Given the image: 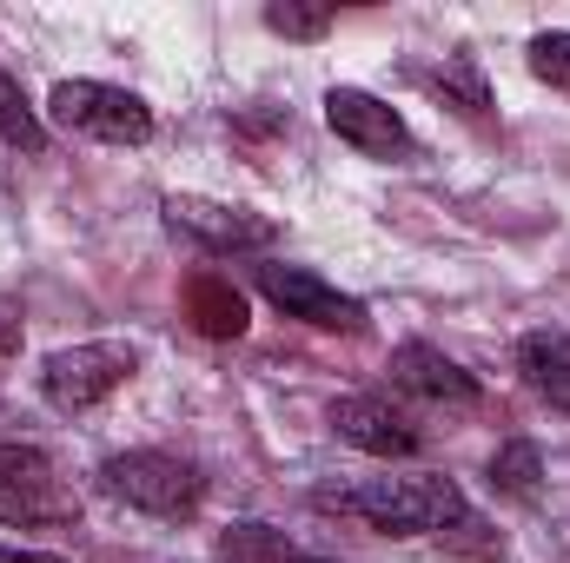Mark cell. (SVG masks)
Instances as JSON below:
<instances>
[{
	"mask_svg": "<svg viewBox=\"0 0 570 563\" xmlns=\"http://www.w3.org/2000/svg\"><path fill=\"white\" fill-rule=\"evenodd\" d=\"M412 80L431 87L444 107H458V113H471V120H484L491 113V93H484V73L464 60V53H444V67H412Z\"/></svg>",
	"mask_w": 570,
	"mask_h": 563,
	"instance_id": "7c38bea8",
	"label": "cell"
},
{
	"mask_svg": "<svg viewBox=\"0 0 570 563\" xmlns=\"http://www.w3.org/2000/svg\"><path fill=\"white\" fill-rule=\"evenodd\" d=\"M13 563H60V557H40V551H13Z\"/></svg>",
	"mask_w": 570,
	"mask_h": 563,
	"instance_id": "ffe728a7",
	"label": "cell"
},
{
	"mask_svg": "<svg viewBox=\"0 0 570 563\" xmlns=\"http://www.w3.org/2000/svg\"><path fill=\"white\" fill-rule=\"evenodd\" d=\"M266 27H273V33H285V40H325L332 13H325V7H298V0H279V7H266Z\"/></svg>",
	"mask_w": 570,
	"mask_h": 563,
	"instance_id": "e0dca14e",
	"label": "cell"
},
{
	"mask_svg": "<svg viewBox=\"0 0 570 563\" xmlns=\"http://www.w3.org/2000/svg\"><path fill=\"white\" fill-rule=\"evenodd\" d=\"M47 113L87 140H107V146H146L153 140V107L127 87H107V80H60L47 93Z\"/></svg>",
	"mask_w": 570,
	"mask_h": 563,
	"instance_id": "5b68a950",
	"label": "cell"
},
{
	"mask_svg": "<svg viewBox=\"0 0 570 563\" xmlns=\"http://www.w3.org/2000/svg\"><path fill=\"white\" fill-rule=\"evenodd\" d=\"M219 551H226V563H332V557H312V551L285 544L273 524H233Z\"/></svg>",
	"mask_w": 570,
	"mask_h": 563,
	"instance_id": "5bb4252c",
	"label": "cell"
},
{
	"mask_svg": "<svg viewBox=\"0 0 570 563\" xmlns=\"http://www.w3.org/2000/svg\"><path fill=\"white\" fill-rule=\"evenodd\" d=\"M531 73L570 93V33H538L531 40Z\"/></svg>",
	"mask_w": 570,
	"mask_h": 563,
	"instance_id": "ac0fdd59",
	"label": "cell"
},
{
	"mask_svg": "<svg viewBox=\"0 0 570 563\" xmlns=\"http://www.w3.org/2000/svg\"><path fill=\"white\" fill-rule=\"evenodd\" d=\"M0 563H13V551H0Z\"/></svg>",
	"mask_w": 570,
	"mask_h": 563,
	"instance_id": "44dd1931",
	"label": "cell"
},
{
	"mask_svg": "<svg viewBox=\"0 0 570 563\" xmlns=\"http://www.w3.org/2000/svg\"><path fill=\"white\" fill-rule=\"evenodd\" d=\"M491 484L511 497H538V444H504L491 457Z\"/></svg>",
	"mask_w": 570,
	"mask_h": 563,
	"instance_id": "2e32d148",
	"label": "cell"
},
{
	"mask_svg": "<svg viewBox=\"0 0 570 563\" xmlns=\"http://www.w3.org/2000/svg\"><path fill=\"white\" fill-rule=\"evenodd\" d=\"M100 484L146 517H193L206 497V477L173 451H120L100 464Z\"/></svg>",
	"mask_w": 570,
	"mask_h": 563,
	"instance_id": "3957f363",
	"label": "cell"
},
{
	"mask_svg": "<svg viewBox=\"0 0 570 563\" xmlns=\"http://www.w3.org/2000/svg\"><path fill=\"white\" fill-rule=\"evenodd\" d=\"M338 511L365 517L385 537H419V531H451L464 517V491L451 477H372L345 497H332Z\"/></svg>",
	"mask_w": 570,
	"mask_h": 563,
	"instance_id": "6da1fadb",
	"label": "cell"
},
{
	"mask_svg": "<svg viewBox=\"0 0 570 563\" xmlns=\"http://www.w3.org/2000/svg\"><path fill=\"white\" fill-rule=\"evenodd\" d=\"M325 127L345 146H358L365 159H412V152H419L412 127L399 120V107H385V100L365 93V87H332V93H325Z\"/></svg>",
	"mask_w": 570,
	"mask_h": 563,
	"instance_id": "52a82bcc",
	"label": "cell"
},
{
	"mask_svg": "<svg viewBox=\"0 0 570 563\" xmlns=\"http://www.w3.org/2000/svg\"><path fill=\"white\" fill-rule=\"evenodd\" d=\"M259 292L279 305L285 318H305L318 332H365V305L332 279H318L312 266H259Z\"/></svg>",
	"mask_w": 570,
	"mask_h": 563,
	"instance_id": "ba28073f",
	"label": "cell"
},
{
	"mask_svg": "<svg viewBox=\"0 0 570 563\" xmlns=\"http://www.w3.org/2000/svg\"><path fill=\"white\" fill-rule=\"evenodd\" d=\"M140 352L120 345V338H94V345H67L40 365V392L53 412H94L100 398H114L127 378H134Z\"/></svg>",
	"mask_w": 570,
	"mask_h": 563,
	"instance_id": "277c9868",
	"label": "cell"
},
{
	"mask_svg": "<svg viewBox=\"0 0 570 563\" xmlns=\"http://www.w3.org/2000/svg\"><path fill=\"white\" fill-rule=\"evenodd\" d=\"M186 305H193V325H199L206 338H239V332H246V298L226 279H193Z\"/></svg>",
	"mask_w": 570,
	"mask_h": 563,
	"instance_id": "4fadbf2b",
	"label": "cell"
},
{
	"mask_svg": "<svg viewBox=\"0 0 570 563\" xmlns=\"http://www.w3.org/2000/svg\"><path fill=\"white\" fill-rule=\"evenodd\" d=\"M518 372L531 378L538 398H551L558 412H570V332H531L518 345Z\"/></svg>",
	"mask_w": 570,
	"mask_h": 563,
	"instance_id": "8fae6325",
	"label": "cell"
},
{
	"mask_svg": "<svg viewBox=\"0 0 570 563\" xmlns=\"http://www.w3.org/2000/svg\"><path fill=\"white\" fill-rule=\"evenodd\" d=\"M332 431H338L345 444L372 451V457H412V451H419V431L399 418L385 398H338V405H332Z\"/></svg>",
	"mask_w": 570,
	"mask_h": 563,
	"instance_id": "9c48e42d",
	"label": "cell"
},
{
	"mask_svg": "<svg viewBox=\"0 0 570 563\" xmlns=\"http://www.w3.org/2000/svg\"><path fill=\"white\" fill-rule=\"evenodd\" d=\"M80 517L73 484L33 444H0V524L13 531H60Z\"/></svg>",
	"mask_w": 570,
	"mask_h": 563,
	"instance_id": "7a4b0ae2",
	"label": "cell"
},
{
	"mask_svg": "<svg viewBox=\"0 0 570 563\" xmlns=\"http://www.w3.org/2000/svg\"><path fill=\"white\" fill-rule=\"evenodd\" d=\"M392 385H405L419 398H438V405H471L478 398V378L464 365H451L438 345H419V338L392 352Z\"/></svg>",
	"mask_w": 570,
	"mask_h": 563,
	"instance_id": "30bf717a",
	"label": "cell"
},
{
	"mask_svg": "<svg viewBox=\"0 0 570 563\" xmlns=\"http://www.w3.org/2000/svg\"><path fill=\"white\" fill-rule=\"evenodd\" d=\"M0 352H20V318H13V305H0Z\"/></svg>",
	"mask_w": 570,
	"mask_h": 563,
	"instance_id": "d6986e66",
	"label": "cell"
},
{
	"mask_svg": "<svg viewBox=\"0 0 570 563\" xmlns=\"http://www.w3.org/2000/svg\"><path fill=\"white\" fill-rule=\"evenodd\" d=\"M166 226L199 239L206 253H266L279 239V219H266L253 206H219V199H199V192H173L166 199Z\"/></svg>",
	"mask_w": 570,
	"mask_h": 563,
	"instance_id": "8992f818",
	"label": "cell"
},
{
	"mask_svg": "<svg viewBox=\"0 0 570 563\" xmlns=\"http://www.w3.org/2000/svg\"><path fill=\"white\" fill-rule=\"evenodd\" d=\"M0 140L20 146V152H40L47 146V127L33 120V107H27V93H20V80L0 67Z\"/></svg>",
	"mask_w": 570,
	"mask_h": 563,
	"instance_id": "9a60e30c",
	"label": "cell"
}]
</instances>
